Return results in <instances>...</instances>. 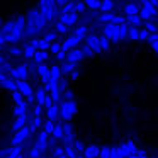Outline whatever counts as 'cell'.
<instances>
[{
  "instance_id": "9c48e42d",
  "label": "cell",
  "mask_w": 158,
  "mask_h": 158,
  "mask_svg": "<svg viewBox=\"0 0 158 158\" xmlns=\"http://www.w3.org/2000/svg\"><path fill=\"white\" fill-rule=\"evenodd\" d=\"M129 39H139V29L134 27V26H129V34H127Z\"/></svg>"
},
{
  "instance_id": "5bb4252c",
  "label": "cell",
  "mask_w": 158,
  "mask_h": 158,
  "mask_svg": "<svg viewBox=\"0 0 158 158\" xmlns=\"http://www.w3.org/2000/svg\"><path fill=\"white\" fill-rule=\"evenodd\" d=\"M150 34H151V32L148 31V29H144V27H143V29H139V39H141V41H146Z\"/></svg>"
},
{
  "instance_id": "7a4b0ae2",
  "label": "cell",
  "mask_w": 158,
  "mask_h": 158,
  "mask_svg": "<svg viewBox=\"0 0 158 158\" xmlns=\"http://www.w3.org/2000/svg\"><path fill=\"white\" fill-rule=\"evenodd\" d=\"M87 44H89L95 53L102 51V46H100V38H97V36H89V38H87Z\"/></svg>"
},
{
  "instance_id": "3957f363",
  "label": "cell",
  "mask_w": 158,
  "mask_h": 158,
  "mask_svg": "<svg viewBox=\"0 0 158 158\" xmlns=\"http://www.w3.org/2000/svg\"><path fill=\"white\" fill-rule=\"evenodd\" d=\"M141 10V5L134 4V2H131V4L124 5V14L126 15H133V14H139Z\"/></svg>"
},
{
  "instance_id": "5b68a950",
  "label": "cell",
  "mask_w": 158,
  "mask_h": 158,
  "mask_svg": "<svg viewBox=\"0 0 158 158\" xmlns=\"http://www.w3.org/2000/svg\"><path fill=\"white\" fill-rule=\"evenodd\" d=\"M73 112H75V104L68 100V102L63 106V116H65V117H70Z\"/></svg>"
},
{
  "instance_id": "ba28073f",
  "label": "cell",
  "mask_w": 158,
  "mask_h": 158,
  "mask_svg": "<svg viewBox=\"0 0 158 158\" xmlns=\"http://www.w3.org/2000/svg\"><path fill=\"white\" fill-rule=\"evenodd\" d=\"M143 26H144V29H148L150 32H158V26L155 24L153 21H143Z\"/></svg>"
},
{
  "instance_id": "6da1fadb",
  "label": "cell",
  "mask_w": 158,
  "mask_h": 158,
  "mask_svg": "<svg viewBox=\"0 0 158 158\" xmlns=\"http://www.w3.org/2000/svg\"><path fill=\"white\" fill-rule=\"evenodd\" d=\"M129 34V24L124 22V24H112V22H107L104 26V36L110 39L112 43H119L123 39L127 38Z\"/></svg>"
},
{
  "instance_id": "ac0fdd59",
  "label": "cell",
  "mask_w": 158,
  "mask_h": 158,
  "mask_svg": "<svg viewBox=\"0 0 158 158\" xmlns=\"http://www.w3.org/2000/svg\"><path fill=\"white\" fill-rule=\"evenodd\" d=\"M75 9H77V12H83V10H85V4H83V2H80V4L75 5Z\"/></svg>"
},
{
  "instance_id": "52a82bcc",
  "label": "cell",
  "mask_w": 158,
  "mask_h": 158,
  "mask_svg": "<svg viewBox=\"0 0 158 158\" xmlns=\"http://www.w3.org/2000/svg\"><path fill=\"white\" fill-rule=\"evenodd\" d=\"M102 12H112L114 9V2L112 0H102V5H100Z\"/></svg>"
},
{
  "instance_id": "e0dca14e",
  "label": "cell",
  "mask_w": 158,
  "mask_h": 158,
  "mask_svg": "<svg viewBox=\"0 0 158 158\" xmlns=\"http://www.w3.org/2000/svg\"><path fill=\"white\" fill-rule=\"evenodd\" d=\"M75 19H77V15H75V14L66 15V17H65V22H68V24H73V22H75Z\"/></svg>"
},
{
  "instance_id": "9a60e30c",
  "label": "cell",
  "mask_w": 158,
  "mask_h": 158,
  "mask_svg": "<svg viewBox=\"0 0 158 158\" xmlns=\"http://www.w3.org/2000/svg\"><path fill=\"white\" fill-rule=\"evenodd\" d=\"M82 51H83V55H85V56H92L94 53H95V51H94V49L90 48L89 44H85V46H83V49H82Z\"/></svg>"
},
{
  "instance_id": "2e32d148",
  "label": "cell",
  "mask_w": 158,
  "mask_h": 158,
  "mask_svg": "<svg viewBox=\"0 0 158 158\" xmlns=\"http://www.w3.org/2000/svg\"><path fill=\"white\" fill-rule=\"evenodd\" d=\"M148 43H150V44H153L155 41H158V32H151L150 36H148V39H146Z\"/></svg>"
},
{
  "instance_id": "4fadbf2b",
  "label": "cell",
  "mask_w": 158,
  "mask_h": 158,
  "mask_svg": "<svg viewBox=\"0 0 158 158\" xmlns=\"http://www.w3.org/2000/svg\"><path fill=\"white\" fill-rule=\"evenodd\" d=\"M100 46H102V49H109L110 48V39L107 38V36H102V38H100Z\"/></svg>"
},
{
  "instance_id": "277c9868",
  "label": "cell",
  "mask_w": 158,
  "mask_h": 158,
  "mask_svg": "<svg viewBox=\"0 0 158 158\" xmlns=\"http://www.w3.org/2000/svg\"><path fill=\"white\" fill-rule=\"evenodd\" d=\"M126 22L129 26H134V27H139L143 24V19L139 17V14H133V15H126Z\"/></svg>"
},
{
  "instance_id": "ffe728a7",
  "label": "cell",
  "mask_w": 158,
  "mask_h": 158,
  "mask_svg": "<svg viewBox=\"0 0 158 158\" xmlns=\"http://www.w3.org/2000/svg\"><path fill=\"white\" fill-rule=\"evenodd\" d=\"M72 9H73V4H68V5H66V7H65V12H70V10H72Z\"/></svg>"
},
{
  "instance_id": "30bf717a",
  "label": "cell",
  "mask_w": 158,
  "mask_h": 158,
  "mask_svg": "<svg viewBox=\"0 0 158 158\" xmlns=\"http://www.w3.org/2000/svg\"><path fill=\"white\" fill-rule=\"evenodd\" d=\"M85 4L89 5L90 9H100V5H102V0H85Z\"/></svg>"
},
{
  "instance_id": "8fae6325",
  "label": "cell",
  "mask_w": 158,
  "mask_h": 158,
  "mask_svg": "<svg viewBox=\"0 0 158 158\" xmlns=\"http://www.w3.org/2000/svg\"><path fill=\"white\" fill-rule=\"evenodd\" d=\"M78 41H80V38H78V36L75 34V36H73V38H70L68 41L65 43V48H73V46H75V44H77V43H78Z\"/></svg>"
},
{
  "instance_id": "8992f818",
  "label": "cell",
  "mask_w": 158,
  "mask_h": 158,
  "mask_svg": "<svg viewBox=\"0 0 158 158\" xmlns=\"http://www.w3.org/2000/svg\"><path fill=\"white\" fill-rule=\"evenodd\" d=\"M82 56H83V51L73 49V51L70 53V61H72V63H77V61H80V60H82Z\"/></svg>"
},
{
  "instance_id": "44dd1931",
  "label": "cell",
  "mask_w": 158,
  "mask_h": 158,
  "mask_svg": "<svg viewBox=\"0 0 158 158\" xmlns=\"http://www.w3.org/2000/svg\"><path fill=\"white\" fill-rule=\"evenodd\" d=\"M151 46H153V49H155V51L158 53V41H155V43H153V44H151Z\"/></svg>"
},
{
  "instance_id": "d6986e66",
  "label": "cell",
  "mask_w": 158,
  "mask_h": 158,
  "mask_svg": "<svg viewBox=\"0 0 158 158\" xmlns=\"http://www.w3.org/2000/svg\"><path fill=\"white\" fill-rule=\"evenodd\" d=\"M85 32H87V29H85V27H80L78 31H77V36H78V38L82 39L83 36H85Z\"/></svg>"
},
{
  "instance_id": "7c38bea8",
  "label": "cell",
  "mask_w": 158,
  "mask_h": 158,
  "mask_svg": "<svg viewBox=\"0 0 158 158\" xmlns=\"http://www.w3.org/2000/svg\"><path fill=\"white\" fill-rule=\"evenodd\" d=\"M85 155L87 156H97V155H99V148H95V146H90V148H87L85 150Z\"/></svg>"
}]
</instances>
